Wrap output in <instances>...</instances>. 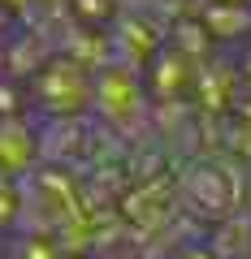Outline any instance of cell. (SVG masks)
Returning a JSON list of instances; mask_svg holds the SVG:
<instances>
[{
	"mask_svg": "<svg viewBox=\"0 0 251 259\" xmlns=\"http://www.w3.org/2000/svg\"><path fill=\"white\" fill-rule=\"evenodd\" d=\"M95 108L104 121H130L143 108V87L130 78V69H104L95 78Z\"/></svg>",
	"mask_w": 251,
	"mask_h": 259,
	"instance_id": "3",
	"label": "cell"
},
{
	"mask_svg": "<svg viewBox=\"0 0 251 259\" xmlns=\"http://www.w3.org/2000/svg\"><path fill=\"white\" fill-rule=\"evenodd\" d=\"M39 164V134L18 117L0 121V177L13 182V177H26Z\"/></svg>",
	"mask_w": 251,
	"mask_h": 259,
	"instance_id": "2",
	"label": "cell"
},
{
	"mask_svg": "<svg viewBox=\"0 0 251 259\" xmlns=\"http://www.w3.org/2000/svg\"><path fill=\"white\" fill-rule=\"evenodd\" d=\"M35 95H39V104H48L52 112H74V108L95 104V82L74 61H52L44 74H39Z\"/></svg>",
	"mask_w": 251,
	"mask_h": 259,
	"instance_id": "1",
	"label": "cell"
}]
</instances>
